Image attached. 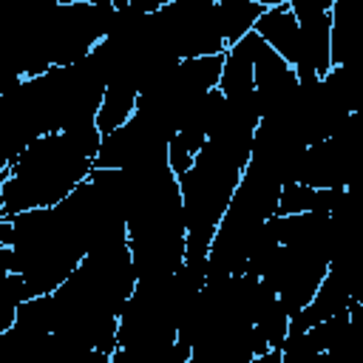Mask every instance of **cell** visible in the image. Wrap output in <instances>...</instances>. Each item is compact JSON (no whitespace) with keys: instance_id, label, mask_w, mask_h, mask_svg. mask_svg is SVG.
Segmentation results:
<instances>
[{"instance_id":"2","label":"cell","mask_w":363,"mask_h":363,"mask_svg":"<svg viewBox=\"0 0 363 363\" xmlns=\"http://www.w3.org/2000/svg\"><path fill=\"white\" fill-rule=\"evenodd\" d=\"M301 31V57L295 65L298 82L323 79L332 65V17L320 0H286Z\"/></svg>"},{"instance_id":"3","label":"cell","mask_w":363,"mask_h":363,"mask_svg":"<svg viewBox=\"0 0 363 363\" xmlns=\"http://www.w3.org/2000/svg\"><path fill=\"white\" fill-rule=\"evenodd\" d=\"M252 31H255L278 57H284L292 68L298 65V57H301V31H298V20H295L289 3L264 9V11L258 14Z\"/></svg>"},{"instance_id":"1","label":"cell","mask_w":363,"mask_h":363,"mask_svg":"<svg viewBox=\"0 0 363 363\" xmlns=\"http://www.w3.org/2000/svg\"><path fill=\"white\" fill-rule=\"evenodd\" d=\"M102 133L94 122L34 136L0 173V210L6 218L60 204L85 182Z\"/></svg>"},{"instance_id":"6","label":"cell","mask_w":363,"mask_h":363,"mask_svg":"<svg viewBox=\"0 0 363 363\" xmlns=\"http://www.w3.org/2000/svg\"><path fill=\"white\" fill-rule=\"evenodd\" d=\"M60 6H68V3H91V6H113V0H57Z\"/></svg>"},{"instance_id":"5","label":"cell","mask_w":363,"mask_h":363,"mask_svg":"<svg viewBox=\"0 0 363 363\" xmlns=\"http://www.w3.org/2000/svg\"><path fill=\"white\" fill-rule=\"evenodd\" d=\"M170 3L173 0H130V9L139 11V14H153V11H159V9L170 6Z\"/></svg>"},{"instance_id":"4","label":"cell","mask_w":363,"mask_h":363,"mask_svg":"<svg viewBox=\"0 0 363 363\" xmlns=\"http://www.w3.org/2000/svg\"><path fill=\"white\" fill-rule=\"evenodd\" d=\"M261 11L264 6L255 0H216V23H218L224 45H233L247 31H252Z\"/></svg>"}]
</instances>
